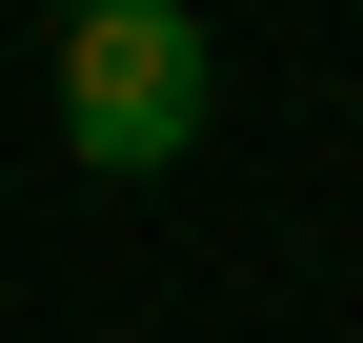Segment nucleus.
Wrapping results in <instances>:
<instances>
[{
    "label": "nucleus",
    "instance_id": "nucleus-1",
    "mask_svg": "<svg viewBox=\"0 0 363 343\" xmlns=\"http://www.w3.org/2000/svg\"><path fill=\"white\" fill-rule=\"evenodd\" d=\"M222 101V40L182 21V0H81L61 21V142L101 162V182H162L182 142H202Z\"/></svg>",
    "mask_w": 363,
    "mask_h": 343
}]
</instances>
